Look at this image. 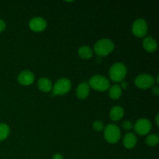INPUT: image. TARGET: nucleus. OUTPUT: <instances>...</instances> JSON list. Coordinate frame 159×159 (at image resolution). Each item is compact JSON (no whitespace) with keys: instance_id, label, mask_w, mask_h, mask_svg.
Instances as JSON below:
<instances>
[{"instance_id":"nucleus-14","label":"nucleus","mask_w":159,"mask_h":159,"mask_svg":"<svg viewBox=\"0 0 159 159\" xmlns=\"http://www.w3.org/2000/svg\"><path fill=\"white\" fill-rule=\"evenodd\" d=\"M124 115V110L120 106H115L112 107L110 111V116L112 120L118 121L122 119Z\"/></svg>"},{"instance_id":"nucleus-13","label":"nucleus","mask_w":159,"mask_h":159,"mask_svg":"<svg viewBox=\"0 0 159 159\" xmlns=\"http://www.w3.org/2000/svg\"><path fill=\"white\" fill-rule=\"evenodd\" d=\"M143 47L148 52H155L158 48V43L153 37H147L143 40Z\"/></svg>"},{"instance_id":"nucleus-17","label":"nucleus","mask_w":159,"mask_h":159,"mask_svg":"<svg viewBox=\"0 0 159 159\" xmlns=\"http://www.w3.org/2000/svg\"><path fill=\"white\" fill-rule=\"evenodd\" d=\"M78 54L82 58L89 59L93 57V51L89 46H82L78 50Z\"/></svg>"},{"instance_id":"nucleus-12","label":"nucleus","mask_w":159,"mask_h":159,"mask_svg":"<svg viewBox=\"0 0 159 159\" xmlns=\"http://www.w3.org/2000/svg\"><path fill=\"white\" fill-rule=\"evenodd\" d=\"M138 139H137L136 135L132 132H128L124 135L123 138V144L124 147L128 149H131L136 146Z\"/></svg>"},{"instance_id":"nucleus-4","label":"nucleus","mask_w":159,"mask_h":159,"mask_svg":"<svg viewBox=\"0 0 159 159\" xmlns=\"http://www.w3.org/2000/svg\"><path fill=\"white\" fill-rule=\"evenodd\" d=\"M89 85L97 91H106L110 89V80L105 76L96 75H93L89 79Z\"/></svg>"},{"instance_id":"nucleus-20","label":"nucleus","mask_w":159,"mask_h":159,"mask_svg":"<svg viewBox=\"0 0 159 159\" xmlns=\"http://www.w3.org/2000/svg\"><path fill=\"white\" fill-rule=\"evenodd\" d=\"M93 127L96 131H101L104 129V124L101 120H96L93 123Z\"/></svg>"},{"instance_id":"nucleus-25","label":"nucleus","mask_w":159,"mask_h":159,"mask_svg":"<svg viewBox=\"0 0 159 159\" xmlns=\"http://www.w3.org/2000/svg\"><path fill=\"white\" fill-rule=\"evenodd\" d=\"M120 87L122 89H127V83L125 82V81H122V82H121Z\"/></svg>"},{"instance_id":"nucleus-15","label":"nucleus","mask_w":159,"mask_h":159,"mask_svg":"<svg viewBox=\"0 0 159 159\" xmlns=\"http://www.w3.org/2000/svg\"><path fill=\"white\" fill-rule=\"evenodd\" d=\"M37 85L38 88L40 89L41 91L45 92V93H48L51 91L53 88V85L51 81L48 78H40L37 82Z\"/></svg>"},{"instance_id":"nucleus-11","label":"nucleus","mask_w":159,"mask_h":159,"mask_svg":"<svg viewBox=\"0 0 159 159\" xmlns=\"http://www.w3.org/2000/svg\"><path fill=\"white\" fill-rule=\"evenodd\" d=\"M90 86L87 82H81L76 89V96L79 99H85L89 94Z\"/></svg>"},{"instance_id":"nucleus-22","label":"nucleus","mask_w":159,"mask_h":159,"mask_svg":"<svg viewBox=\"0 0 159 159\" xmlns=\"http://www.w3.org/2000/svg\"><path fill=\"white\" fill-rule=\"evenodd\" d=\"M6 23H5L4 20H2L0 19V33L2 32V31L6 29Z\"/></svg>"},{"instance_id":"nucleus-21","label":"nucleus","mask_w":159,"mask_h":159,"mask_svg":"<svg viewBox=\"0 0 159 159\" xmlns=\"http://www.w3.org/2000/svg\"><path fill=\"white\" fill-rule=\"evenodd\" d=\"M122 127L124 128V130H130L133 128V124H132L130 121L125 120L123 122L122 124Z\"/></svg>"},{"instance_id":"nucleus-18","label":"nucleus","mask_w":159,"mask_h":159,"mask_svg":"<svg viewBox=\"0 0 159 159\" xmlns=\"http://www.w3.org/2000/svg\"><path fill=\"white\" fill-rule=\"evenodd\" d=\"M9 126L4 123H0V141H2L8 138L9 134Z\"/></svg>"},{"instance_id":"nucleus-3","label":"nucleus","mask_w":159,"mask_h":159,"mask_svg":"<svg viewBox=\"0 0 159 159\" xmlns=\"http://www.w3.org/2000/svg\"><path fill=\"white\" fill-rule=\"evenodd\" d=\"M105 139L110 144H115L120 139L121 131L117 125L110 124L104 128Z\"/></svg>"},{"instance_id":"nucleus-26","label":"nucleus","mask_w":159,"mask_h":159,"mask_svg":"<svg viewBox=\"0 0 159 159\" xmlns=\"http://www.w3.org/2000/svg\"><path fill=\"white\" fill-rule=\"evenodd\" d=\"M158 117H159V115H158V114H157L156 117H155V120H156V124H157V126H158V125H159V123H158Z\"/></svg>"},{"instance_id":"nucleus-10","label":"nucleus","mask_w":159,"mask_h":159,"mask_svg":"<svg viewBox=\"0 0 159 159\" xmlns=\"http://www.w3.org/2000/svg\"><path fill=\"white\" fill-rule=\"evenodd\" d=\"M35 79L34 74L30 71L25 70L21 71L18 75V82L23 85H30Z\"/></svg>"},{"instance_id":"nucleus-19","label":"nucleus","mask_w":159,"mask_h":159,"mask_svg":"<svg viewBox=\"0 0 159 159\" xmlns=\"http://www.w3.org/2000/svg\"><path fill=\"white\" fill-rule=\"evenodd\" d=\"M146 144L149 146H156L158 144L159 138L157 134H151L146 138Z\"/></svg>"},{"instance_id":"nucleus-9","label":"nucleus","mask_w":159,"mask_h":159,"mask_svg":"<svg viewBox=\"0 0 159 159\" xmlns=\"http://www.w3.org/2000/svg\"><path fill=\"white\" fill-rule=\"evenodd\" d=\"M29 26L33 31L40 32L46 29L47 22L43 18L40 16H36L31 19L29 22Z\"/></svg>"},{"instance_id":"nucleus-1","label":"nucleus","mask_w":159,"mask_h":159,"mask_svg":"<svg viewBox=\"0 0 159 159\" xmlns=\"http://www.w3.org/2000/svg\"><path fill=\"white\" fill-rule=\"evenodd\" d=\"M127 66L122 62L113 64L109 70V75L111 80L114 82H122L127 75Z\"/></svg>"},{"instance_id":"nucleus-23","label":"nucleus","mask_w":159,"mask_h":159,"mask_svg":"<svg viewBox=\"0 0 159 159\" xmlns=\"http://www.w3.org/2000/svg\"><path fill=\"white\" fill-rule=\"evenodd\" d=\"M152 92H153V93L155 95L158 96L159 95V88H158V85H155V86L152 88Z\"/></svg>"},{"instance_id":"nucleus-8","label":"nucleus","mask_w":159,"mask_h":159,"mask_svg":"<svg viewBox=\"0 0 159 159\" xmlns=\"http://www.w3.org/2000/svg\"><path fill=\"white\" fill-rule=\"evenodd\" d=\"M134 130L141 135H145L152 130V123L146 118H141L134 124Z\"/></svg>"},{"instance_id":"nucleus-24","label":"nucleus","mask_w":159,"mask_h":159,"mask_svg":"<svg viewBox=\"0 0 159 159\" xmlns=\"http://www.w3.org/2000/svg\"><path fill=\"white\" fill-rule=\"evenodd\" d=\"M52 159H64V158L61 154H55L52 157Z\"/></svg>"},{"instance_id":"nucleus-7","label":"nucleus","mask_w":159,"mask_h":159,"mask_svg":"<svg viewBox=\"0 0 159 159\" xmlns=\"http://www.w3.org/2000/svg\"><path fill=\"white\" fill-rule=\"evenodd\" d=\"M155 78L150 74H141L135 79V85L140 89H149L155 85Z\"/></svg>"},{"instance_id":"nucleus-5","label":"nucleus","mask_w":159,"mask_h":159,"mask_svg":"<svg viewBox=\"0 0 159 159\" xmlns=\"http://www.w3.org/2000/svg\"><path fill=\"white\" fill-rule=\"evenodd\" d=\"M71 87V82L67 78H61L57 79V82L52 88V93L54 96H62L70 91Z\"/></svg>"},{"instance_id":"nucleus-6","label":"nucleus","mask_w":159,"mask_h":159,"mask_svg":"<svg viewBox=\"0 0 159 159\" xmlns=\"http://www.w3.org/2000/svg\"><path fill=\"white\" fill-rule=\"evenodd\" d=\"M148 23L144 19H137L132 24V33L137 37H144L148 33Z\"/></svg>"},{"instance_id":"nucleus-16","label":"nucleus","mask_w":159,"mask_h":159,"mask_svg":"<svg viewBox=\"0 0 159 159\" xmlns=\"http://www.w3.org/2000/svg\"><path fill=\"white\" fill-rule=\"evenodd\" d=\"M109 96L112 99H118L122 96V88L119 85H113L110 88Z\"/></svg>"},{"instance_id":"nucleus-2","label":"nucleus","mask_w":159,"mask_h":159,"mask_svg":"<svg viewBox=\"0 0 159 159\" xmlns=\"http://www.w3.org/2000/svg\"><path fill=\"white\" fill-rule=\"evenodd\" d=\"M114 49V43L111 40L107 38L98 40L94 46V51L98 56H107Z\"/></svg>"}]
</instances>
